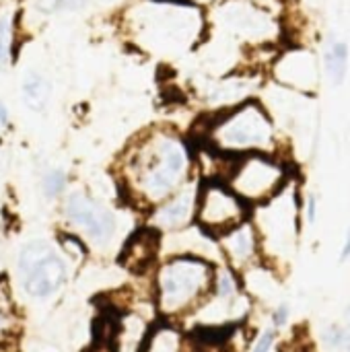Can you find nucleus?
<instances>
[{"label": "nucleus", "mask_w": 350, "mask_h": 352, "mask_svg": "<svg viewBox=\"0 0 350 352\" xmlns=\"http://www.w3.org/2000/svg\"><path fill=\"white\" fill-rule=\"evenodd\" d=\"M219 21L235 35L243 37H262L268 31V16L262 8L245 0H229L223 4L219 8Z\"/></svg>", "instance_id": "f8f14e48"}, {"label": "nucleus", "mask_w": 350, "mask_h": 352, "mask_svg": "<svg viewBox=\"0 0 350 352\" xmlns=\"http://www.w3.org/2000/svg\"><path fill=\"white\" fill-rule=\"evenodd\" d=\"M260 254L270 262H289L299 239V192L293 182H289L272 200L264 202L256 210L252 221Z\"/></svg>", "instance_id": "39448f33"}, {"label": "nucleus", "mask_w": 350, "mask_h": 352, "mask_svg": "<svg viewBox=\"0 0 350 352\" xmlns=\"http://www.w3.org/2000/svg\"><path fill=\"white\" fill-rule=\"evenodd\" d=\"M161 250V233L155 229H140L136 231L130 241L124 245L120 262L124 268H128L134 274H140L149 270Z\"/></svg>", "instance_id": "4468645a"}, {"label": "nucleus", "mask_w": 350, "mask_h": 352, "mask_svg": "<svg viewBox=\"0 0 350 352\" xmlns=\"http://www.w3.org/2000/svg\"><path fill=\"white\" fill-rule=\"evenodd\" d=\"M198 186H200V182L190 179L171 198L157 204L151 210V219H149L151 229H155L159 233H175V231L190 227V223L194 221V212H196Z\"/></svg>", "instance_id": "9d476101"}, {"label": "nucleus", "mask_w": 350, "mask_h": 352, "mask_svg": "<svg viewBox=\"0 0 350 352\" xmlns=\"http://www.w3.org/2000/svg\"><path fill=\"white\" fill-rule=\"evenodd\" d=\"M151 322L138 309L122 311L111 322V349L113 352H142L144 340L151 332Z\"/></svg>", "instance_id": "ddd939ff"}, {"label": "nucleus", "mask_w": 350, "mask_h": 352, "mask_svg": "<svg viewBox=\"0 0 350 352\" xmlns=\"http://www.w3.org/2000/svg\"><path fill=\"white\" fill-rule=\"evenodd\" d=\"M276 344V330L274 328H268L264 330L252 344V351L250 352H270L272 346Z\"/></svg>", "instance_id": "b1692460"}, {"label": "nucleus", "mask_w": 350, "mask_h": 352, "mask_svg": "<svg viewBox=\"0 0 350 352\" xmlns=\"http://www.w3.org/2000/svg\"><path fill=\"white\" fill-rule=\"evenodd\" d=\"M217 264L198 256H169L155 274V307L167 322L194 316L212 295Z\"/></svg>", "instance_id": "f03ea898"}, {"label": "nucleus", "mask_w": 350, "mask_h": 352, "mask_svg": "<svg viewBox=\"0 0 350 352\" xmlns=\"http://www.w3.org/2000/svg\"><path fill=\"white\" fill-rule=\"evenodd\" d=\"M37 352H54V351H47V349H39Z\"/></svg>", "instance_id": "2f4dec72"}, {"label": "nucleus", "mask_w": 350, "mask_h": 352, "mask_svg": "<svg viewBox=\"0 0 350 352\" xmlns=\"http://www.w3.org/2000/svg\"><path fill=\"white\" fill-rule=\"evenodd\" d=\"M89 0H31V10L37 16H52L60 12L80 10Z\"/></svg>", "instance_id": "412c9836"}, {"label": "nucleus", "mask_w": 350, "mask_h": 352, "mask_svg": "<svg viewBox=\"0 0 350 352\" xmlns=\"http://www.w3.org/2000/svg\"><path fill=\"white\" fill-rule=\"evenodd\" d=\"M318 212H320V198L316 194H307L305 198V219L309 225H314L318 221Z\"/></svg>", "instance_id": "a878e982"}, {"label": "nucleus", "mask_w": 350, "mask_h": 352, "mask_svg": "<svg viewBox=\"0 0 350 352\" xmlns=\"http://www.w3.org/2000/svg\"><path fill=\"white\" fill-rule=\"evenodd\" d=\"M276 76L285 85L309 89L311 85H316L318 68H316L314 58L307 52H291V54H287L285 58L278 60Z\"/></svg>", "instance_id": "dca6fc26"}, {"label": "nucleus", "mask_w": 350, "mask_h": 352, "mask_svg": "<svg viewBox=\"0 0 350 352\" xmlns=\"http://www.w3.org/2000/svg\"><path fill=\"white\" fill-rule=\"evenodd\" d=\"M66 182H68V177H66V173H64L62 169H52V171H47V173L43 175V182H41L43 194H45L47 198H58V196L66 190Z\"/></svg>", "instance_id": "4be33fe9"}, {"label": "nucleus", "mask_w": 350, "mask_h": 352, "mask_svg": "<svg viewBox=\"0 0 350 352\" xmlns=\"http://www.w3.org/2000/svg\"><path fill=\"white\" fill-rule=\"evenodd\" d=\"M62 214L74 229L83 231L85 237L93 241L97 248H107L116 235L113 212L83 190H74L64 198Z\"/></svg>", "instance_id": "1a4fd4ad"}, {"label": "nucleus", "mask_w": 350, "mask_h": 352, "mask_svg": "<svg viewBox=\"0 0 350 352\" xmlns=\"http://www.w3.org/2000/svg\"><path fill=\"white\" fill-rule=\"evenodd\" d=\"M194 221L204 233L221 237L250 221V206L225 182L204 179L198 186Z\"/></svg>", "instance_id": "6e6552de"}, {"label": "nucleus", "mask_w": 350, "mask_h": 352, "mask_svg": "<svg viewBox=\"0 0 350 352\" xmlns=\"http://www.w3.org/2000/svg\"><path fill=\"white\" fill-rule=\"evenodd\" d=\"M21 332L19 311L6 278H0V346L8 344Z\"/></svg>", "instance_id": "f3484780"}, {"label": "nucleus", "mask_w": 350, "mask_h": 352, "mask_svg": "<svg viewBox=\"0 0 350 352\" xmlns=\"http://www.w3.org/2000/svg\"><path fill=\"white\" fill-rule=\"evenodd\" d=\"M289 182V167L274 155L248 153L235 159L225 184L252 208L272 200Z\"/></svg>", "instance_id": "423d86ee"}, {"label": "nucleus", "mask_w": 350, "mask_h": 352, "mask_svg": "<svg viewBox=\"0 0 350 352\" xmlns=\"http://www.w3.org/2000/svg\"><path fill=\"white\" fill-rule=\"evenodd\" d=\"M338 260L344 264V262H349L350 260V225L349 229H347V235H344V243H342V248H340V256H338Z\"/></svg>", "instance_id": "bb28decb"}, {"label": "nucleus", "mask_w": 350, "mask_h": 352, "mask_svg": "<svg viewBox=\"0 0 350 352\" xmlns=\"http://www.w3.org/2000/svg\"><path fill=\"white\" fill-rule=\"evenodd\" d=\"M289 318H291V307H289L287 303H281V305H276V307H274V311H272V316H270L274 330H278V328H285V326L289 324Z\"/></svg>", "instance_id": "393cba45"}, {"label": "nucleus", "mask_w": 350, "mask_h": 352, "mask_svg": "<svg viewBox=\"0 0 350 352\" xmlns=\"http://www.w3.org/2000/svg\"><path fill=\"white\" fill-rule=\"evenodd\" d=\"M206 146L229 157L268 153L276 148V130L268 111L258 101H243L219 118L206 130Z\"/></svg>", "instance_id": "20e7f679"}, {"label": "nucleus", "mask_w": 350, "mask_h": 352, "mask_svg": "<svg viewBox=\"0 0 350 352\" xmlns=\"http://www.w3.org/2000/svg\"><path fill=\"white\" fill-rule=\"evenodd\" d=\"M8 126V109H6V105L0 101V128L4 130Z\"/></svg>", "instance_id": "c85d7f7f"}, {"label": "nucleus", "mask_w": 350, "mask_h": 352, "mask_svg": "<svg viewBox=\"0 0 350 352\" xmlns=\"http://www.w3.org/2000/svg\"><path fill=\"white\" fill-rule=\"evenodd\" d=\"M12 43H14V10L0 8V72L8 70L12 64Z\"/></svg>", "instance_id": "aec40b11"}, {"label": "nucleus", "mask_w": 350, "mask_h": 352, "mask_svg": "<svg viewBox=\"0 0 350 352\" xmlns=\"http://www.w3.org/2000/svg\"><path fill=\"white\" fill-rule=\"evenodd\" d=\"M142 352H196L192 338L173 322H159L151 326Z\"/></svg>", "instance_id": "2eb2a0df"}, {"label": "nucleus", "mask_w": 350, "mask_h": 352, "mask_svg": "<svg viewBox=\"0 0 350 352\" xmlns=\"http://www.w3.org/2000/svg\"><path fill=\"white\" fill-rule=\"evenodd\" d=\"M17 276L25 295L31 299H47L64 287L68 268L64 258L47 241L37 239L21 250Z\"/></svg>", "instance_id": "0eeeda50"}, {"label": "nucleus", "mask_w": 350, "mask_h": 352, "mask_svg": "<svg viewBox=\"0 0 350 352\" xmlns=\"http://www.w3.org/2000/svg\"><path fill=\"white\" fill-rule=\"evenodd\" d=\"M130 29L151 52L182 54L202 37L204 19L196 4L142 2L130 10Z\"/></svg>", "instance_id": "7ed1b4c3"}, {"label": "nucleus", "mask_w": 350, "mask_h": 352, "mask_svg": "<svg viewBox=\"0 0 350 352\" xmlns=\"http://www.w3.org/2000/svg\"><path fill=\"white\" fill-rule=\"evenodd\" d=\"M347 320L350 322V303H349V307H347Z\"/></svg>", "instance_id": "7c9ffc66"}, {"label": "nucleus", "mask_w": 350, "mask_h": 352, "mask_svg": "<svg viewBox=\"0 0 350 352\" xmlns=\"http://www.w3.org/2000/svg\"><path fill=\"white\" fill-rule=\"evenodd\" d=\"M338 351L350 352V326L342 328V338H340V349Z\"/></svg>", "instance_id": "cd10ccee"}, {"label": "nucleus", "mask_w": 350, "mask_h": 352, "mask_svg": "<svg viewBox=\"0 0 350 352\" xmlns=\"http://www.w3.org/2000/svg\"><path fill=\"white\" fill-rule=\"evenodd\" d=\"M326 70L334 87H340L344 82L347 70H349V43L347 41H334L330 45V50L326 52Z\"/></svg>", "instance_id": "6ab92c4d"}, {"label": "nucleus", "mask_w": 350, "mask_h": 352, "mask_svg": "<svg viewBox=\"0 0 350 352\" xmlns=\"http://www.w3.org/2000/svg\"><path fill=\"white\" fill-rule=\"evenodd\" d=\"M21 95H23V103L31 111H43L52 95V85L41 72L31 70L25 74L21 82Z\"/></svg>", "instance_id": "a211bd4d"}, {"label": "nucleus", "mask_w": 350, "mask_h": 352, "mask_svg": "<svg viewBox=\"0 0 350 352\" xmlns=\"http://www.w3.org/2000/svg\"><path fill=\"white\" fill-rule=\"evenodd\" d=\"M194 161L188 142L167 128L144 132L124 153L118 175L126 198L138 208H155L192 177Z\"/></svg>", "instance_id": "f257e3e1"}, {"label": "nucleus", "mask_w": 350, "mask_h": 352, "mask_svg": "<svg viewBox=\"0 0 350 352\" xmlns=\"http://www.w3.org/2000/svg\"><path fill=\"white\" fill-rule=\"evenodd\" d=\"M62 248L70 254V256H74V258H83L85 254H87V248H85V241L80 239V237H76V235H72V233H68V235H62Z\"/></svg>", "instance_id": "5701e85b"}, {"label": "nucleus", "mask_w": 350, "mask_h": 352, "mask_svg": "<svg viewBox=\"0 0 350 352\" xmlns=\"http://www.w3.org/2000/svg\"><path fill=\"white\" fill-rule=\"evenodd\" d=\"M192 4H196V6H200V4H212V2H217V0H190Z\"/></svg>", "instance_id": "c756f323"}, {"label": "nucleus", "mask_w": 350, "mask_h": 352, "mask_svg": "<svg viewBox=\"0 0 350 352\" xmlns=\"http://www.w3.org/2000/svg\"><path fill=\"white\" fill-rule=\"evenodd\" d=\"M223 260L229 262L231 270H250L258 264L260 258V241L252 221L241 223L239 227L227 231L225 235L217 237Z\"/></svg>", "instance_id": "9b49d317"}]
</instances>
